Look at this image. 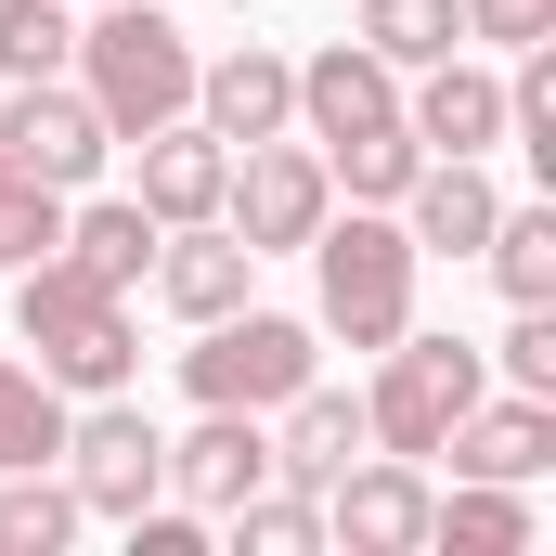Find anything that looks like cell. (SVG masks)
Returning a JSON list of instances; mask_svg holds the SVG:
<instances>
[{"mask_svg": "<svg viewBox=\"0 0 556 556\" xmlns=\"http://www.w3.org/2000/svg\"><path fill=\"white\" fill-rule=\"evenodd\" d=\"M13 324H26V350H39V376L52 389H130L142 337H130V298L117 285H91L78 260H26V285H13Z\"/></svg>", "mask_w": 556, "mask_h": 556, "instance_id": "obj_1", "label": "cell"}, {"mask_svg": "<svg viewBox=\"0 0 556 556\" xmlns=\"http://www.w3.org/2000/svg\"><path fill=\"white\" fill-rule=\"evenodd\" d=\"M78 65H91V117L117 142L168 130V117L194 104V52H181V26H168L155 0H117L104 26H78Z\"/></svg>", "mask_w": 556, "mask_h": 556, "instance_id": "obj_2", "label": "cell"}, {"mask_svg": "<svg viewBox=\"0 0 556 556\" xmlns=\"http://www.w3.org/2000/svg\"><path fill=\"white\" fill-rule=\"evenodd\" d=\"M415 260H427V247L402 233V220H363V207L337 220V207H324V233H311V273H324V324H337L350 350H389V337L415 324Z\"/></svg>", "mask_w": 556, "mask_h": 556, "instance_id": "obj_3", "label": "cell"}, {"mask_svg": "<svg viewBox=\"0 0 556 556\" xmlns=\"http://www.w3.org/2000/svg\"><path fill=\"white\" fill-rule=\"evenodd\" d=\"M479 389H492V376H479L466 337H415V324H402V337H389V376H376V402H363V427H376V453H440Z\"/></svg>", "mask_w": 556, "mask_h": 556, "instance_id": "obj_4", "label": "cell"}, {"mask_svg": "<svg viewBox=\"0 0 556 556\" xmlns=\"http://www.w3.org/2000/svg\"><path fill=\"white\" fill-rule=\"evenodd\" d=\"M181 389L220 402V415H273L285 389H311V324H285V311H220L207 350H181Z\"/></svg>", "mask_w": 556, "mask_h": 556, "instance_id": "obj_5", "label": "cell"}, {"mask_svg": "<svg viewBox=\"0 0 556 556\" xmlns=\"http://www.w3.org/2000/svg\"><path fill=\"white\" fill-rule=\"evenodd\" d=\"M324 207H337V181H324V155H298V142H233V181H220V220H233V247H260V260H285V247H311L324 233Z\"/></svg>", "mask_w": 556, "mask_h": 556, "instance_id": "obj_6", "label": "cell"}, {"mask_svg": "<svg viewBox=\"0 0 556 556\" xmlns=\"http://www.w3.org/2000/svg\"><path fill=\"white\" fill-rule=\"evenodd\" d=\"M65 492H78V518H130V505L168 492V440L104 389L91 415H65Z\"/></svg>", "mask_w": 556, "mask_h": 556, "instance_id": "obj_7", "label": "cell"}, {"mask_svg": "<svg viewBox=\"0 0 556 556\" xmlns=\"http://www.w3.org/2000/svg\"><path fill=\"white\" fill-rule=\"evenodd\" d=\"M104 117H91V91H65V78H13V104H0V155L26 168V181H52V194H78L91 168H104Z\"/></svg>", "mask_w": 556, "mask_h": 556, "instance_id": "obj_8", "label": "cell"}, {"mask_svg": "<svg viewBox=\"0 0 556 556\" xmlns=\"http://www.w3.org/2000/svg\"><path fill=\"white\" fill-rule=\"evenodd\" d=\"M402 65H376L363 39H337V52H311L298 65V117H311V142L337 155V142H376V130H402V91H389Z\"/></svg>", "mask_w": 556, "mask_h": 556, "instance_id": "obj_9", "label": "cell"}, {"mask_svg": "<svg viewBox=\"0 0 556 556\" xmlns=\"http://www.w3.org/2000/svg\"><path fill=\"white\" fill-rule=\"evenodd\" d=\"M324 531H337L350 556L427 544V479H415V453H389V466H337V479H324Z\"/></svg>", "mask_w": 556, "mask_h": 556, "instance_id": "obj_10", "label": "cell"}, {"mask_svg": "<svg viewBox=\"0 0 556 556\" xmlns=\"http://www.w3.org/2000/svg\"><path fill=\"white\" fill-rule=\"evenodd\" d=\"M440 453H453V479H544V466H556V402H531V389L492 402V389H479Z\"/></svg>", "mask_w": 556, "mask_h": 556, "instance_id": "obj_11", "label": "cell"}, {"mask_svg": "<svg viewBox=\"0 0 556 556\" xmlns=\"http://www.w3.org/2000/svg\"><path fill=\"white\" fill-rule=\"evenodd\" d=\"M247 273H260V247H233V233H207V220H168V233H155V298H168L181 324L247 311Z\"/></svg>", "mask_w": 556, "mask_h": 556, "instance_id": "obj_12", "label": "cell"}, {"mask_svg": "<svg viewBox=\"0 0 556 556\" xmlns=\"http://www.w3.org/2000/svg\"><path fill=\"white\" fill-rule=\"evenodd\" d=\"M402 130H415L427 155H492V142H505V78H492V65H466V52H440V65H427V91L402 104Z\"/></svg>", "mask_w": 556, "mask_h": 556, "instance_id": "obj_13", "label": "cell"}, {"mask_svg": "<svg viewBox=\"0 0 556 556\" xmlns=\"http://www.w3.org/2000/svg\"><path fill=\"white\" fill-rule=\"evenodd\" d=\"M194 104H207V130H220V142H273L285 117H298V65L247 39V52H220V65H194Z\"/></svg>", "mask_w": 556, "mask_h": 556, "instance_id": "obj_14", "label": "cell"}, {"mask_svg": "<svg viewBox=\"0 0 556 556\" xmlns=\"http://www.w3.org/2000/svg\"><path fill=\"white\" fill-rule=\"evenodd\" d=\"M273 415H285V440H273V479H298V492H324V479H337L350 453H376L363 402H350V389H324V376H311V389H285Z\"/></svg>", "mask_w": 556, "mask_h": 556, "instance_id": "obj_15", "label": "cell"}, {"mask_svg": "<svg viewBox=\"0 0 556 556\" xmlns=\"http://www.w3.org/2000/svg\"><path fill=\"white\" fill-rule=\"evenodd\" d=\"M220 181H233V142L220 130H142V207H155V233L168 220H220Z\"/></svg>", "mask_w": 556, "mask_h": 556, "instance_id": "obj_16", "label": "cell"}, {"mask_svg": "<svg viewBox=\"0 0 556 556\" xmlns=\"http://www.w3.org/2000/svg\"><path fill=\"white\" fill-rule=\"evenodd\" d=\"M402 207H415L402 233H415V247H440V260H479V247H492V220H505V194L479 181V155L415 168V181H402Z\"/></svg>", "mask_w": 556, "mask_h": 556, "instance_id": "obj_17", "label": "cell"}, {"mask_svg": "<svg viewBox=\"0 0 556 556\" xmlns=\"http://www.w3.org/2000/svg\"><path fill=\"white\" fill-rule=\"evenodd\" d=\"M168 479H181V505H247V492L273 479V427H260V415H220V402H207V427L168 453Z\"/></svg>", "mask_w": 556, "mask_h": 556, "instance_id": "obj_18", "label": "cell"}, {"mask_svg": "<svg viewBox=\"0 0 556 556\" xmlns=\"http://www.w3.org/2000/svg\"><path fill=\"white\" fill-rule=\"evenodd\" d=\"M52 260H78L91 285H117V298H130V285L155 273V207H142V194H104V207H78Z\"/></svg>", "mask_w": 556, "mask_h": 556, "instance_id": "obj_19", "label": "cell"}, {"mask_svg": "<svg viewBox=\"0 0 556 556\" xmlns=\"http://www.w3.org/2000/svg\"><path fill=\"white\" fill-rule=\"evenodd\" d=\"M427 544H466V556H518V544H531V505H518V479H466L453 505H427Z\"/></svg>", "mask_w": 556, "mask_h": 556, "instance_id": "obj_20", "label": "cell"}, {"mask_svg": "<svg viewBox=\"0 0 556 556\" xmlns=\"http://www.w3.org/2000/svg\"><path fill=\"white\" fill-rule=\"evenodd\" d=\"M376 65H440L453 39H466V0H363V26H350Z\"/></svg>", "mask_w": 556, "mask_h": 556, "instance_id": "obj_21", "label": "cell"}, {"mask_svg": "<svg viewBox=\"0 0 556 556\" xmlns=\"http://www.w3.org/2000/svg\"><path fill=\"white\" fill-rule=\"evenodd\" d=\"M65 453V389L39 363H0V466H52Z\"/></svg>", "mask_w": 556, "mask_h": 556, "instance_id": "obj_22", "label": "cell"}, {"mask_svg": "<svg viewBox=\"0 0 556 556\" xmlns=\"http://www.w3.org/2000/svg\"><path fill=\"white\" fill-rule=\"evenodd\" d=\"M65 531H78V492L39 466H0V556H52Z\"/></svg>", "mask_w": 556, "mask_h": 556, "instance_id": "obj_23", "label": "cell"}, {"mask_svg": "<svg viewBox=\"0 0 556 556\" xmlns=\"http://www.w3.org/2000/svg\"><path fill=\"white\" fill-rule=\"evenodd\" d=\"M220 518H233V544H247V556H311V544H324V505H311L298 479H260V492L220 505Z\"/></svg>", "mask_w": 556, "mask_h": 556, "instance_id": "obj_24", "label": "cell"}, {"mask_svg": "<svg viewBox=\"0 0 556 556\" xmlns=\"http://www.w3.org/2000/svg\"><path fill=\"white\" fill-rule=\"evenodd\" d=\"M479 260H492V285H505V298H556V207H505Z\"/></svg>", "mask_w": 556, "mask_h": 556, "instance_id": "obj_25", "label": "cell"}, {"mask_svg": "<svg viewBox=\"0 0 556 556\" xmlns=\"http://www.w3.org/2000/svg\"><path fill=\"white\" fill-rule=\"evenodd\" d=\"M52 247H65V194L0 155V273H26V260H52Z\"/></svg>", "mask_w": 556, "mask_h": 556, "instance_id": "obj_26", "label": "cell"}, {"mask_svg": "<svg viewBox=\"0 0 556 556\" xmlns=\"http://www.w3.org/2000/svg\"><path fill=\"white\" fill-rule=\"evenodd\" d=\"M52 65H78L65 0H0V78H52Z\"/></svg>", "mask_w": 556, "mask_h": 556, "instance_id": "obj_27", "label": "cell"}, {"mask_svg": "<svg viewBox=\"0 0 556 556\" xmlns=\"http://www.w3.org/2000/svg\"><path fill=\"white\" fill-rule=\"evenodd\" d=\"M415 168H427L415 130H376V142H337V155H324V181H350L363 207H402V181H415Z\"/></svg>", "mask_w": 556, "mask_h": 556, "instance_id": "obj_28", "label": "cell"}, {"mask_svg": "<svg viewBox=\"0 0 556 556\" xmlns=\"http://www.w3.org/2000/svg\"><path fill=\"white\" fill-rule=\"evenodd\" d=\"M505 389L556 402V298H518V324H505Z\"/></svg>", "mask_w": 556, "mask_h": 556, "instance_id": "obj_29", "label": "cell"}, {"mask_svg": "<svg viewBox=\"0 0 556 556\" xmlns=\"http://www.w3.org/2000/svg\"><path fill=\"white\" fill-rule=\"evenodd\" d=\"M466 39H505V52H531V39H556V0H466Z\"/></svg>", "mask_w": 556, "mask_h": 556, "instance_id": "obj_30", "label": "cell"}, {"mask_svg": "<svg viewBox=\"0 0 556 556\" xmlns=\"http://www.w3.org/2000/svg\"><path fill=\"white\" fill-rule=\"evenodd\" d=\"M233 13H247V0H233Z\"/></svg>", "mask_w": 556, "mask_h": 556, "instance_id": "obj_31", "label": "cell"}]
</instances>
